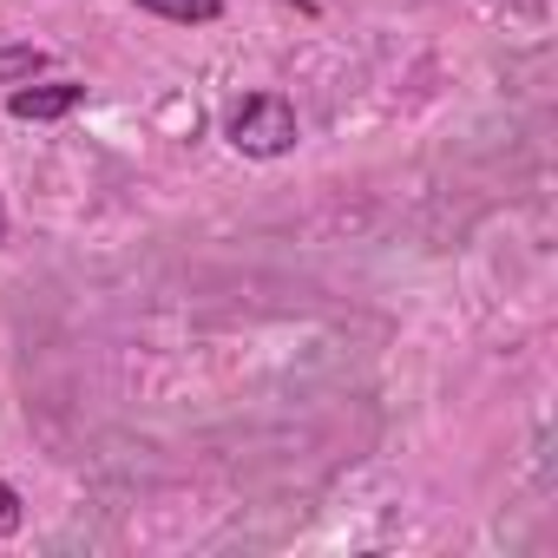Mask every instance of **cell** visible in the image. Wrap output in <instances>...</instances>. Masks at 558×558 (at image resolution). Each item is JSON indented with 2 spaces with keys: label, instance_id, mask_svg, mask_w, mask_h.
Wrapping results in <instances>:
<instances>
[{
  "label": "cell",
  "instance_id": "obj_1",
  "mask_svg": "<svg viewBox=\"0 0 558 558\" xmlns=\"http://www.w3.org/2000/svg\"><path fill=\"white\" fill-rule=\"evenodd\" d=\"M223 138L243 151V158H290L296 151V106L283 99V93H243V99H230V112H223Z\"/></svg>",
  "mask_w": 558,
  "mask_h": 558
},
{
  "label": "cell",
  "instance_id": "obj_2",
  "mask_svg": "<svg viewBox=\"0 0 558 558\" xmlns=\"http://www.w3.org/2000/svg\"><path fill=\"white\" fill-rule=\"evenodd\" d=\"M86 106V86L80 80H27V86H14L8 93V112L21 119V125H53V119H73Z\"/></svg>",
  "mask_w": 558,
  "mask_h": 558
},
{
  "label": "cell",
  "instance_id": "obj_3",
  "mask_svg": "<svg viewBox=\"0 0 558 558\" xmlns=\"http://www.w3.org/2000/svg\"><path fill=\"white\" fill-rule=\"evenodd\" d=\"M138 14H158V21H178V27H210L223 14V0H138Z\"/></svg>",
  "mask_w": 558,
  "mask_h": 558
},
{
  "label": "cell",
  "instance_id": "obj_4",
  "mask_svg": "<svg viewBox=\"0 0 558 558\" xmlns=\"http://www.w3.org/2000/svg\"><path fill=\"white\" fill-rule=\"evenodd\" d=\"M47 73V53L40 47H0V86H27Z\"/></svg>",
  "mask_w": 558,
  "mask_h": 558
},
{
  "label": "cell",
  "instance_id": "obj_5",
  "mask_svg": "<svg viewBox=\"0 0 558 558\" xmlns=\"http://www.w3.org/2000/svg\"><path fill=\"white\" fill-rule=\"evenodd\" d=\"M21 525H27V506H21V493L8 480H0V538H14Z\"/></svg>",
  "mask_w": 558,
  "mask_h": 558
},
{
  "label": "cell",
  "instance_id": "obj_6",
  "mask_svg": "<svg viewBox=\"0 0 558 558\" xmlns=\"http://www.w3.org/2000/svg\"><path fill=\"white\" fill-rule=\"evenodd\" d=\"M0 243H8V204H0Z\"/></svg>",
  "mask_w": 558,
  "mask_h": 558
}]
</instances>
